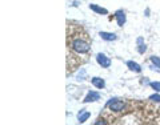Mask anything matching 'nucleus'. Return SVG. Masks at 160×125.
<instances>
[{
	"instance_id": "f257e3e1",
	"label": "nucleus",
	"mask_w": 160,
	"mask_h": 125,
	"mask_svg": "<svg viewBox=\"0 0 160 125\" xmlns=\"http://www.w3.org/2000/svg\"><path fill=\"white\" fill-rule=\"evenodd\" d=\"M68 49L74 51L78 55H85L91 49V43L87 35H80L78 32H70L68 29Z\"/></svg>"
},
{
	"instance_id": "f03ea898",
	"label": "nucleus",
	"mask_w": 160,
	"mask_h": 125,
	"mask_svg": "<svg viewBox=\"0 0 160 125\" xmlns=\"http://www.w3.org/2000/svg\"><path fill=\"white\" fill-rule=\"evenodd\" d=\"M108 108H110L111 112H123V109L125 108V104L122 100L114 98V100H111L108 102Z\"/></svg>"
},
{
	"instance_id": "7ed1b4c3",
	"label": "nucleus",
	"mask_w": 160,
	"mask_h": 125,
	"mask_svg": "<svg viewBox=\"0 0 160 125\" xmlns=\"http://www.w3.org/2000/svg\"><path fill=\"white\" fill-rule=\"evenodd\" d=\"M96 61H97V64H99L101 68H110L111 64H112L111 59L108 57L107 55H104V53H97L96 55Z\"/></svg>"
},
{
	"instance_id": "20e7f679",
	"label": "nucleus",
	"mask_w": 160,
	"mask_h": 125,
	"mask_svg": "<svg viewBox=\"0 0 160 125\" xmlns=\"http://www.w3.org/2000/svg\"><path fill=\"white\" fill-rule=\"evenodd\" d=\"M115 19H116V21H118L119 27H123V25L125 24V21H127L125 12H124V11H122V9L116 11V12H115Z\"/></svg>"
},
{
	"instance_id": "39448f33",
	"label": "nucleus",
	"mask_w": 160,
	"mask_h": 125,
	"mask_svg": "<svg viewBox=\"0 0 160 125\" xmlns=\"http://www.w3.org/2000/svg\"><path fill=\"white\" fill-rule=\"evenodd\" d=\"M100 98V95L95 91H91L88 92V95L85 96V98L83 100V102H92V101H97Z\"/></svg>"
},
{
	"instance_id": "423d86ee",
	"label": "nucleus",
	"mask_w": 160,
	"mask_h": 125,
	"mask_svg": "<svg viewBox=\"0 0 160 125\" xmlns=\"http://www.w3.org/2000/svg\"><path fill=\"white\" fill-rule=\"evenodd\" d=\"M89 117H91V113L87 111V109H82V111L79 112V115H78V121L80 124H83V123H85Z\"/></svg>"
},
{
	"instance_id": "0eeeda50",
	"label": "nucleus",
	"mask_w": 160,
	"mask_h": 125,
	"mask_svg": "<svg viewBox=\"0 0 160 125\" xmlns=\"http://www.w3.org/2000/svg\"><path fill=\"white\" fill-rule=\"evenodd\" d=\"M99 36L103 40H105V41H115L116 39H118V36H116L115 34H111V32H100Z\"/></svg>"
},
{
	"instance_id": "6e6552de",
	"label": "nucleus",
	"mask_w": 160,
	"mask_h": 125,
	"mask_svg": "<svg viewBox=\"0 0 160 125\" xmlns=\"http://www.w3.org/2000/svg\"><path fill=\"white\" fill-rule=\"evenodd\" d=\"M91 83H92V85L96 87L97 89H103V88L105 87V81L101 79V77H92Z\"/></svg>"
},
{
	"instance_id": "1a4fd4ad",
	"label": "nucleus",
	"mask_w": 160,
	"mask_h": 125,
	"mask_svg": "<svg viewBox=\"0 0 160 125\" xmlns=\"http://www.w3.org/2000/svg\"><path fill=\"white\" fill-rule=\"evenodd\" d=\"M127 67H128L132 72H136V73H140V72H141V67H140L139 64H137V62L132 61V60L127 61Z\"/></svg>"
},
{
	"instance_id": "9d476101",
	"label": "nucleus",
	"mask_w": 160,
	"mask_h": 125,
	"mask_svg": "<svg viewBox=\"0 0 160 125\" xmlns=\"http://www.w3.org/2000/svg\"><path fill=\"white\" fill-rule=\"evenodd\" d=\"M89 8L93 11V12H96V13H99V15H108V11L103 8V7H100V5H97V4H89Z\"/></svg>"
},
{
	"instance_id": "9b49d317",
	"label": "nucleus",
	"mask_w": 160,
	"mask_h": 125,
	"mask_svg": "<svg viewBox=\"0 0 160 125\" xmlns=\"http://www.w3.org/2000/svg\"><path fill=\"white\" fill-rule=\"evenodd\" d=\"M145 51H147V47H145V44H144V40H143V38H139L137 39V52L140 55H143Z\"/></svg>"
},
{
	"instance_id": "f8f14e48",
	"label": "nucleus",
	"mask_w": 160,
	"mask_h": 125,
	"mask_svg": "<svg viewBox=\"0 0 160 125\" xmlns=\"http://www.w3.org/2000/svg\"><path fill=\"white\" fill-rule=\"evenodd\" d=\"M151 62L155 65L156 68L160 69V57H158V56H151Z\"/></svg>"
},
{
	"instance_id": "ddd939ff",
	"label": "nucleus",
	"mask_w": 160,
	"mask_h": 125,
	"mask_svg": "<svg viewBox=\"0 0 160 125\" xmlns=\"http://www.w3.org/2000/svg\"><path fill=\"white\" fill-rule=\"evenodd\" d=\"M151 87L154 88V91L160 92V81H154V83H151Z\"/></svg>"
},
{
	"instance_id": "4468645a",
	"label": "nucleus",
	"mask_w": 160,
	"mask_h": 125,
	"mask_svg": "<svg viewBox=\"0 0 160 125\" xmlns=\"http://www.w3.org/2000/svg\"><path fill=\"white\" fill-rule=\"evenodd\" d=\"M150 100L154 102H160V95H152L150 96Z\"/></svg>"
},
{
	"instance_id": "2eb2a0df",
	"label": "nucleus",
	"mask_w": 160,
	"mask_h": 125,
	"mask_svg": "<svg viewBox=\"0 0 160 125\" xmlns=\"http://www.w3.org/2000/svg\"><path fill=\"white\" fill-rule=\"evenodd\" d=\"M95 124L97 125V124H107V121H104V120H101V119H99L97 121H95Z\"/></svg>"
}]
</instances>
